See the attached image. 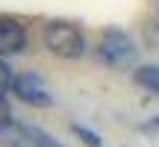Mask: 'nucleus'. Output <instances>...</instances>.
I'll use <instances>...</instances> for the list:
<instances>
[{
  "mask_svg": "<svg viewBox=\"0 0 159 147\" xmlns=\"http://www.w3.org/2000/svg\"><path fill=\"white\" fill-rule=\"evenodd\" d=\"M100 56L106 59L109 65H115V68H127V65H133V59H136V47L127 38V33H121V29H106L103 38H100Z\"/></svg>",
  "mask_w": 159,
  "mask_h": 147,
  "instance_id": "f03ea898",
  "label": "nucleus"
},
{
  "mask_svg": "<svg viewBox=\"0 0 159 147\" xmlns=\"http://www.w3.org/2000/svg\"><path fill=\"white\" fill-rule=\"evenodd\" d=\"M144 41L148 44H159V12L153 18H148V24H144Z\"/></svg>",
  "mask_w": 159,
  "mask_h": 147,
  "instance_id": "0eeeda50",
  "label": "nucleus"
},
{
  "mask_svg": "<svg viewBox=\"0 0 159 147\" xmlns=\"http://www.w3.org/2000/svg\"><path fill=\"white\" fill-rule=\"evenodd\" d=\"M44 44H47V50H50L53 56L77 59V56H83L85 41H83V33H80L74 24L53 21V24H47V29H44Z\"/></svg>",
  "mask_w": 159,
  "mask_h": 147,
  "instance_id": "f257e3e1",
  "label": "nucleus"
},
{
  "mask_svg": "<svg viewBox=\"0 0 159 147\" xmlns=\"http://www.w3.org/2000/svg\"><path fill=\"white\" fill-rule=\"evenodd\" d=\"M24 132L30 136V141H33V147H62L59 141H53L47 132H41V130H35V127H24Z\"/></svg>",
  "mask_w": 159,
  "mask_h": 147,
  "instance_id": "423d86ee",
  "label": "nucleus"
},
{
  "mask_svg": "<svg viewBox=\"0 0 159 147\" xmlns=\"http://www.w3.org/2000/svg\"><path fill=\"white\" fill-rule=\"evenodd\" d=\"M12 88H15V94L21 97L24 103H30V106H50L53 97L47 94V88L41 85V79L35 77V74H21V77L12 82Z\"/></svg>",
  "mask_w": 159,
  "mask_h": 147,
  "instance_id": "7ed1b4c3",
  "label": "nucleus"
},
{
  "mask_svg": "<svg viewBox=\"0 0 159 147\" xmlns=\"http://www.w3.org/2000/svg\"><path fill=\"white\" fill-rule=\"evenodd\" d=\"M27 44V33L15 18H0V53H21Z\"/></svg>",
  "mask_w": 159,
  "mask_h": 147,
  "instance_id": "20e7f679",
  "label": "nucleus"
},
{
  "mask_svg": "<svg viewBox=\"0 0 159 147\" xmlns=\"http://www.w3.org/2000/svg\"><path fill=\"white\" fill-rule=\"evenodd\" d=\"M12 82H15V77H12V68L0 59V94H6V91L12 88Z\"/></svg>",
  "mask_w": 159,
  "mask_h": 147,
  "instance_id": "6e6552de",
  "label": "nucleus"
},
{
  "mask_svg": "<svg viewBox=\"0 0 159 147\" xmlns=\"http://www.w3.org/2000/svg\"><path fill=\"white\" fill-rule=\"evenodd\" d=\"M136 82L142 85V88L159 94V68H156V65H144V68H139L136 71Z\"/></svg>",
  "mask_w": 159,
  "mask_h": 147,
  "instance_id": "39448f33",
  "label": "nucleus"
},
{
  "mask_svg": "<svg viewBox=\"0 0 159 147\" xmlns=\"http://www.w3.org/2000/svg\"><path fill=\"white\" fill-rule=\"evenodd\" d=\"M74 130H77V132H80V136H83V138H85V141H89L91 147H100V141H97V138H94V136H91V132H85V130H83V127H74Z\"/></svg>",
  "mask_w": 159,
  "mask_h": 147,
  "instance_id": "9d476101",
  "label": "nucleus"
},
{
  "mask_svg": "<svg viewBox=\"0 0 159 147\" xmlns=\"http://www.w3.org/2000/svg\"><path fill=\"white\" fill-rule=\"evenodd\" d=\"M9 124H12V109L6 103V97L0 94V127H9Z\"/></svg>",
  "mask_w": 159,
  "mask_h": 147,
  "instance_id": "1a4fd4ad",
  "label": "nucleus"
}]
</instances>
